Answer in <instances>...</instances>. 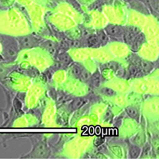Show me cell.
<instances>
[{"mask_svg": "<svg viewBox=\"0 0 159 159\" xmlns=\"http://www.w3.org/2000/svg\"><path fill=\"white\" fill-rule=\"evenodd\" d=\"M61 46L62 49H69V43H68V42H62L61 45Z\"/></svg>", "mask_w": 159, "mask_h": 159, "instance_id": "e0dca14e", "label": "cell"}, {"mask_svg": "<svg viewBox=\"0 0 159 159\" xmlns=\"http://www.w3.org/2000/svg\"><path fill=\"white\" fill-rule=\"evenodd\" d=\"M107 31L111 35H117L120 32V29L116 25H109L107 27Z\"/></svg>", "mask_w": 159, "mask_h": 159, "instance_id": "7a4b0ae2", "label": "cell"}, {"mask_svg": "<svg viewBox=\"0 0 159 159\" xmlns=\"http://www.w3.org/2000/svg\"><path fill=\"white\" fill-rule=\"evenodd\" d=\"M72 72L75 76H80V73H81V70H80V67H78V66H76H76H74V67H72Z\"/></svg>", "mask_w": 159, "mask_h": 159, "instance_id": "8fae6325", "label": "cell"}, {"mask_svg": "<svg viewBox=\"0 0 159 159\" xmlns=\"http://www.w3.org/2000/svg\"><path fill=\"white\" fill-rule=\"evenodd\" d=\"M134 38V34L133 33H127V35H126V39H127V42H131L132 40Z\"/></svg>", "mask_w": 159, "mask_h": 159, "instance_id": "5bb4252c", "label": "cell"}, {"mask_svg": "<svg viewBox=\"0 0 159 159\" xmlns=\"http://www.w3.org/2000/svg\"><path fill=\"white\" fill-rule=\"evenodd\" d=\"M127 114L132 118H136L138 116V111L136 110L135 108H134V107H127Z\"/></svg>", "mask_w": 159, "mask_h": 159, "instance_id": "52a82bcc", "label": "cell"}, {"mask_svg": "<svg viewBox=\"0 0 159 159\" xmlns=\"http://www.w3.org/2000/svg\"><path fill=\"white\" fill-rule=\"evenodd\" d=\"M155 124H156V127H157V128L159 130V121L157 122V123H156Z\"/></svg>", "mask_w": 159, "mask_h": 159, "instance_id": "603a6c76", "label": "cell"}, {"mask_svg": "<svg viewBox=\"0 0 159 159\" xmlns=\"http://www.w3.org/2000/svg\"><path fill=\"white\" fill-rule=\"evenodd\" d=\"M72 45H73L74 47H79L80 45V42H78V41H75V42H72Z\"/></svg>", "mask_w": 159, "mask_h": 159, "instance_id": "44dd1931", "label": "cell"}, {"mask_svg": "<svg viewBox=\"0 0 159 159\" xmlns=\"http://www.w3.org/2000/svg\"><path fill=\"white\" fill-rule=\"evenodd\" d=\"M92 83L96 87H99L100 85V75L98 72H95L92 76Z\"/></svg>", "mask_w": 159, "mask_h": 159, "instance_id": "3957f363", "label": "cell"}, {"mask_svg": "<svg viewBox=\"0 0 159 159\" xmlns=\"http://www.w3.org/2000/svg\"><path fill=\"white\" fill-rule=\"evenodd\" d=\"M80 76H81V78L83 80H87L90 77V74H89V72H83L80 73Z\"/></svg>", "mask_w": 159, "mask_h": 159, "instance_id": "9a60e30c", "label": "cell"}, {"mask_svg": "<svg viewBox=\"0 0 159 159\" xmlns=\"http://www.w3.org/2000/svg\"><path fill=\"white\" fill-rule=\"evenodd\" d=\"M102 92H103L104 95L108 96H111L116 95V92H115L114 90H112L111 89H108V88H103V89H102Z\"/></svg>", "mask_w": 159, "mask_h": 159, "instance_id": "ba28073f", "label": "cell"}, {"mask_svg": "<svg viewBox=\"0 0 159 159\" xmlns=\"http://www.w3.org/2000/svg\"><path fill=\"white\" fill-rule=\"evenodd\" d=\"M98 42H99V39L96 35H92L88 39V44L89 46H94V45H97Z\"/></svg>", "mask_w": 159, "mask_h": 159, "instance_id": "5b68a950", "label": "cell"}, {"mask_svg": "<svg viewBox=\"0 0 159 159\" xmlns=\"http://www.w3.org/2000/svg\"><path fill=\"white\" fill-rule=\"evenodd\" d=\"M46 47L47 49H49V48H52V47H54V44L52 43V42H48L46 43Z\"/></svg>", "mask_w": 159, "mask_h": 159, "instance_id": "d6986e66", "label": "cell"}, {"mask_svg": "<svg viewBox=\"0 0 159 159\" xmlns=\"http://www.w3.org/2000/svg\"><path fill=\"white\" fill-rule=\"evenodd\" d=\"M99 38L101 42H103V43H106V42H107V37H106V35H105V34L103 32L99 33Z\"/></svg>", "mask_w": 159, "mask_h": 159, "instance_id": "4fadbf2b", "label": "cell"}, {"mask_svg": "<svg viewBox=\"0 0 159 159\" xmlns=\"http://www.w3.org/2000/svg\"><path fill=\"white\" fill-rule=\"evenodd\" d=\"M142 66H143V68L145 70H150L152 67L151 64L149 63L147 61H142Z\"/></svg>", "mask_w": 159, "mask_h": 159, "instance_id": "30bf717a", "label": "cell"}, {"mask_svg": "<svg viewBox=\"0 0 159 159\" xmlns=\"http://www.w3.org/2000/svg\"><path fill=\"white\" fill-rule=\"evenodd\" d=\"M7 53L9 56L11 57H15L16 56V49L15 47H10L8 48Z\"/></svg>", "mask_w": 159, "mask_h": 159, "instance_id": "7c38bea8", "label": "cell"}, {"mask_svg": "<svg viewBox=\"0 0 159 159\" xmlns=\"http://www.w3.org/2000/svg\"><path fill=\"white\" fill-rule=\"evenodd\" d=\"M154 8L159 11V0H154Z\"/></svg>", "mask_w": 159, "mask_h": 159, "instance_id": "ac0fdd59", "label": "cell"}, {"mask_svg": "<svg viewBox=\"0 0 159 159\" xmlns=\"http://www.w3.org/2000/svg\"><path fill=\"white\" fill-rule=\"evenodd\" d=\"M84 103H85V100H84V99H76V100H75V101L73 102V103H72V108L73 109L80 108V107H82Z\"/></svg>", "mask_w": 159, "mask_h": 159, "instance_id": "8992f818", "label": "cell"}, {"mask_svg": "<svg viewBox=\"0 0 159 159\" xmlns=\"http://www.w3.org/2000/svg\"><path fill=\"white\" fill-rule=\"evenodd\" d=\"M138 69L137 68H135L134 66H130V73L131 75H135L137 74Z\"/></svg>", "mask_w": 159, "mask_h": 159, "instance_id": "2e32d148", "label": "cell"}, {"mask_svg": "<svg viewBox=\"0 0 159 159\" xmlns=\"http://www.w3.org/2000/svg\"><path fill=\"white\" fill-rule=\"evenodd\" d=\"M89 32L88 30H84L83 33V36H85V35H89Z\"/></svg>", "mask_w": 159, "mask_h": 159, "instance_id": "7402d4cb", "label": "cell"}, {"mask_svg": "<svg viewBox=\"0 0 159 159\" xmlns=\"http://www.w3.org/2000/svg\"><path fill=\"white\" fill-rule=\"evenodd\" d=\"M158 150V152H159V148H158V150Z\"/></svg>", "mask_w": 159, "mask_h": 159, "instance_id": "cb8c5ba5", "label": "cell"}, {"mask_svg": "<svg viewBox=\"0 0 159 159\" xmlns=\"http://www.w3.org/2000/svg\"><path fill=\"white\" fill-rule=\"evenodd\" d=\"M59 59L61 60L62 62H64V63H65V64L69 63V61H71L70 57H69L67 53H64V54L61 55V56L59 57Z\"/></svg>", "mask_w": 159, "mask_h": 159, "instance_id": "9c48e42d", "label": "cell"}, {"mask_svg": "<svg viewBox=\"0 0 159 159\" xmlns=\"http://www.w3.org/2000/svg\"><path fill=\"white\" fill-rule=\"evenodd\" d=\"M21 44L23 47L25 48H29L31 47L34 45V40L30 36H25L21 39Z\"/></svg>", "mask_w": 159, "mask_h": 159, "instance_id": "6da1fadb", "label": "cell"}, {"mask_svg": "<svg viewBox=\"0 0 159 159\" xmlns=\"http://www.w3.org/2000/svg\"><path fill=\"white\" fill-rule=\"evenodd\" d=\"M140 149L137 147H131L130 148V155L132 158H135L139 155Z\"/></svg>", "mask_w": 159, "mask_h": 159, "instance_id": "277c9868", "label": "cell"}, {"mask_svg": "<svg viewBox=\"0 0 159 159\" xmlns=\"http://www.w3.org/2000/svg\"><path fill=\"white\" fill-rule=\"evenodd\" d=\"M48 51H49V52L50 53L51 55H53L55 53V47H52V48H49V49H48Z\"/></svg>", "mask_w": 159, "mask_h": 159, "instance_id": "ffe728a7", "label": "cell"}]
</instances>
